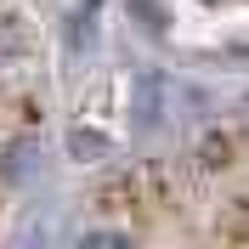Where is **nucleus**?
Wrapping results in <instances>:
<instances>
[{
  "mask_svg": "<svg viewBox=\"0 0 249 249\" xmlns=\"http://www.w3.org/2000/svg\"><path fill=\"white\" fill-rule=\"evenodd\" d=\"M130 6H136V12L147 17V23H153V29H159V23H164V17H159V6H153V0H130Z\"/></svg>",
  "mask_w": 249,
  "mask_h": 249,
  "instance_id": "2",
  "label": "nucleus"
},
{
  "mask_svg": "<svg viewBox=\"0 0 249 249\" xmlns=\"http://www.w3.org/2000/svg\"><path fill=\"white\" fill-rule=\"evenodd\" d=\"M68 147H74V153H102L108 142H102V136H85V130H74V136H68Z\"/></svg>",
  "mask_w": 249,
  "mask_h": 249,
  "instance_id": "1",
  "label": "nucleus"
}]
</instances>
